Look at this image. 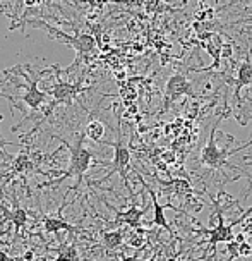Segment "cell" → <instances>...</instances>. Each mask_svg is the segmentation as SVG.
Listing matches in <instances>:
<instances>
[{"label": "cell", "mask_w": 252, "mask_h": 261, "mask_svg": "<svg viewBox=\"0 0 252 261\" xmlns=\"http://www.w3.org/2000/svg\"><path fill=\"white\" fill-rule=\"evenodd\" d=\"M55 261H79L77 248L74 244H62L57 249V258Z\"/></svg>", "instance_id": "18"}, {"label": "cell", "mask_w": 252, "mask_h": 261, "mask_svg": "<svg viewBox=\"0 0 252 261\" xmlns=\"http://www.w3.org/2000/svg\"><path fill=\"white\" fill-rule=\"evenodd\" d=\"M21 258L24 259V261H35V253H33V251H26V253L22 254Z\"/></svg>", "instance_id": "22"}, {"label": "cell", "mask_w": 252, "mask_h": 261, "mask_svg": "<svg viewBox=\"0 0 252 261\" xmlns=\"http://www.w3.org/2000/svg\"><path fill=\"white\" fill-rule=\"evenodd\" d=\"M41 0H24V7H35L36 4H40Z\"/></svg>", "instance_id": "24"}, {"label": "cell", "mask_w": 252, "mask_h": 261, "mask_svg": "<svg viewBox=\"0 0 252 261\" xmlns=\"http://www.w3.org/2000/svg\"><path fill=\"white\" fill-rule=\"evenodd\" d=\"M146 244V237L143 236V228H136L129 237H127V246L134 249H143Z\"/></svg>", "instance_id": "19"}, {"label": "cell", "mask_w": 252, "mask_h": 261, "mask_svg": "<svg viewBox=\"0 0 252 261\" xmlns=\"http://www.w3.org/2000/svg\"><path fill=\"white\" fill-rule=\"evenodd\" d=\"M168 261H179V259H175V258H172V259H168Z\"/></svg>", "instance_id": "30"}, {"label": "cell", "mask_w": 252, "mask_h": 261, "mask_svg": "<svg viewBox=\"0 0 252 261\" xmlns=\"http://www.w3.org/2000/svg\"><path fill=\"white\" fill-rule=\"evenodd\" d=\"M201 41H203V46L204 50L211 55L213 57V64L209 65V67H204L201 69V71H218L221 65V57H223V46H225V41L221 40L220 35H216V33H203V35H199Z\"/></svg>", "instance_id": "6"}, {"label": "cell", "mask_w": 252, "mask_h": 261, "mask_svg": "<svg viewBox=\"0 0 252 261\" xmlns=\"http://www.w3.org/2000/svg\"><path fill=\"white\" fill-rule=\"evenodd\" d=\"M36 169L35 162L31 160V155L26 151L19 153L16 158H14V163H12V172L14 174H30Z\"/></svg>", "instance_id": "15"}, {"label": "cell", "mask_w": 252, "mask_h": 261, "mask_svg": "<svg viewBox=\"0 0 252 261\" xmlns=\"http://www.w3.org/2000/svg\"><path fill=\"white\" fill-rule=\"evenodd\" d=\"M111 148H114V160L110 163V174L105 177L103 180L110 179L111 174H119L122 182L125 184V188L130 194H132V189L129 186V170H130V151L129 148L125 146L124 141H122V136L120 133H117V141L115 143H108ZM101 180V182H103Z\"/></svg>", "instance_id": "3"}, {"label": "cell", "mask_w": 252, "mask_h": 261, "mask_svg": "<svg viewBox=\"0 0 252 261\" xmlns=\"http://www.w3.org/2000/svg\"><path fill=\"white\" fill-rule=\"evenodd\" d=\"M21 100L24 101L31 110H38L40 107L45 103L46 95H45V91H41L38 88V79H33V81H30V86H27V90H26L24 95H22Z\"/></svg>", "instance_id": "12"}, {"label": "cell", "mask_w": 252, "mask_h": 261, "mask_svg": "<svg viewBox=\"0 0 252 261\" xmlns=\"http://www.w3.org/2000/svg\"><path fill=\"white\" fill-rule=\"evenodd\" d=\"M43 230L46 234H57V232H71V234H77V232H82L81 227L72 225V223L62 220V218L57 217H43Z\"/></svg>", "instance_id": "13"}, {"label": "cell", "mask_w": 252, "mask_h": 261, "mask_svg": "<svg viewBox=\"0 0 252 261\" xmlns=\"http://www.w3.org/2000/svg\"><path fill=\"white\" fill-rule=\"evenodd\" d=\"M146 213V208H137V206H130L125 212H115V220L111 225H129L132 230L141 228V218Z\"/></svg>", "instance_id": "7"}, {"label": "cell", "mask_w": 252, "mask_h": 261, "mask_svg": "<svg viewBox=\"0 0 252 261\" xmlns=\"http://www.w3.org/2000/svg\"><path fill=\"white\" fill-rule=\"evenodd\" d=\"M233 83H235V100H237V103H240L242 88L252 86V60L249 57L240 64L239 72H237V79Z\"/></svg>", "instance_id": "11"}, {"label": "cell", "mask_w": 252, "mask_h": 261, "mask_svg": "<svg viewBox=\"0 0 252 261\" xmlns=\"http://www.w3.org/2000/svg\"><path fill=\"white\" fill-rule=\"evenodd\" d=\"M0 261H14V258H11V256H9L6 251L0 248Z\"/></svg>", "instance_id": "23"}, {"label": "cell", "mask_w": 252, "mask_h": 261, "mask_svg": "<svg viewBox=\"0 0 252 261\" xmlns=\"http://www.w3.org/2000/svg\"><path fill=\"white\" fill-rule=\"evenodd\" d=\"M0 96H4L2 93H0ZM0 122H2V115H0ZM0 141H2V138H0Z\"/></svg>", "instance_id": "27"}, {"label": "cell", "mask_w": 252, "mask_h": 261, "mask_svg": "<svg viewBox=\"0 0 252 261\" xmlns=\"http://www.w3.org/2000/svg\"><path fill=\"white\" fill-rule=\"evenodd\" d=\"M105 133H106L105 124L98 119H91L90 122L86 124V127H84L82 134H84V138L91 139L93 143H103Z\"/></svg>", "instance_id": "14"}, {"label": "cell", "mask_w": 252, "mask_h": 261, "mask_svg": "<svg viewBox=\"0 0 252 261\" xmlns=\"http://www.w3.org/2000/svg\"><path fill=\"white\" fill-rule=\"evenodd\" d=\"M62 143L69 148V151H71V162H69L67 172H65L59 180H55L52 184H60L62 180L69 179V177H76V186H74V188H79L84 179V174L90 170L91 163L95 162V155L84 146V134L79 136L76 144H69L65 141H62Z\"/></svg>", "instance_id": "1"}, {"label": "cell", "mask_w": 252, "mask_h": 261, "mask_svg": "<svg viewBox=\"0 0 252 261\" xmlns=\"http://www.w3.org/2000/svg\"><path fill=\"white\" fill-rule=\"evenodd\" d=\"M101 241H103V246L108 251H114L117 248H120L124 242V230H110V232H103L101 236Z\"/></svg>", "instance_id": "17"}, {"label": "cell", "mask_w": 252, "mask_h": 261, "mask_svg": "<svg viewBox=\"0 0 252 261\" xmlns=\"http://www.w3.org/2000/svg\"><path fill=\"white\" fill-rule=\"evenodd\" d=\"M155 259H156V254H153L151 258H149V259H146V261H155Z\"/></svg>", "instance_id": "26"}, {"label": "cell", "mask_w": 252, "mask_h": 261, "mask_svg": "<svg viewBox=\"0 0 252 261\" xmlns=\"http://www.w3.org/2000/svg\"><path fill=\"white\" fill-rule=\"evenodd\" d=\"M137 177H139V180H141V184L144 186V189L148 191L149 199H151V203H153V210H155V213H153V223H155L156 227H160V228H165L166 232H170V234L174 236V232H172V228H170V225H168V220L165 217V206H161L160 201H158V198H156L155 191L151 189V186L144 182V179L139 174H137Z\"/></svg>", "instance_id": "8"}, {"label": "cell", "mask_w": 252, "mask_h": 261, "mask_svg": "<svg viewBox=\"0 0 252 261\" xmlns=\"http://www.w3.org/2000/svg\"><path fill=\"white\" fill-rule=\"evenodd\" d=\"M35 24L36 26L46 28V30H48L50 33H57V38L62 41V43H65V45H71L72 48L77 52V55H88V54H91L93 50H95V46H96V40L93 38L91 35H86V33H82V35L71 36V35H67V33L55 30V28L48 26V24H38V22H35Z\"/></svg>", "instance_id": "5"}, {"label": "cell", "mask_w": 252, "mask_h": 261, "mask_svg": "<svg viewBox=\"0 0 252 261\" xmlns=\"http://www.w3.org/2000/svg\"><path fill=\"white\" fill-rule=\"evenodd\" d=\"M189 2V0H182V4H187Z\"/></svg>", "instance_id": "29"}, {"label": "cell", "mask_w": 252, "mask_h": 261, "mask_svg": "<svg viewBox=\"0 0 252 261\" xmlns=\"http://www.w3.org/2000/svg\"><path fill=\"white\" fill-rule=\"evenodd\" d=\"M160 2H170V0H160Z\"/></svg>", "instance_id": "31"}, {"label": "cell", "mask_w": 252, "mask_h": 261, "mask_svg": "<svg viewBox=\"0 0 252 261\" xmlns=\"http://www.w3.org/2000/svg\"><path fill=\"white\" fill-rule=\"evenodd\" d=\"M240 225H242V232H244L245 236L252 237V215H247L244 220L240 222Z\"/></svg>", "instance_id": "21"}, {"label": "cell", "mask_w": 252, "mask_h": 261, "mask_svg": "<svg viewBox=\"0 0 252 261\" xmlns=\"http://www.w3.org/2000/svg\"><path fill=\"white\" fill-rule=\"evenodd\" d=\"M124 261H141V259H139V254H134V256H125Z\"/></svg>", "instance_id": "25"}, {"label": "cell", "mask_w": 252, "mask_h": 261, "mask_svg": "<svg viewBox=\"0 0 252 261\" xmlns=\"http://www.w3.org/2000/svg\"><path fill=\"white\" fill-rule=\"evenodd\" d=\"M185 95L194 96L192 83L184 74H174V76H170L165 86V107H163V110H168L174 101H177L180 96Z\"/></svg>", "instance_id": "4"}, {"label": "cell", "mask_w": 252, "mask_h": 261, "mask_svg": "<svg viewBox=\"0 0 252 261\" xmlns=\"http://www.w3.org/2000/svg\"><path fill=\"white\" fill-rule=\"evenodd\" d=\"M0 212H2V215H4L6 220L12 222V225L16 227V236L26 227L27 218H30V213H27V210L19 208V206L11 210V208H7V206H4V204H0Z\"/></svg>", "instance_id": "10"}, {"label": "cell", "mask_w": 252, "mask_h": 261, "mask_svg": "<svg viewBox=\"0 0 252 261\" xmlns=\"http://www.w3.org/2000/svg\"><path fill=\"white\" fill-rule=\"evenodd\" d=\"M163 186H168L170 191H174L177 196L180 198H185L189 194H194V188L190 184V180L187 179H170L168 182H161Z\"/></svg>", "instance_id": "16"}, {"label": "cell", "mask_w": 252, "mask_h": 261, "mask_svg": "<svg viewBox=\"0 0 252 261\" xmlns=\"http://www.w3.org/2000/svg\"><path fill=\"white\" fill-rule=\"evenodd\" d=\"M14 261H24V259H22L21 256H19V258H16V259H14Z\"/></svg>", "instance_id": "28"}, {"label": "cell", "mask_w": 252, "mask_h": 261, "mask_svg": "<svg viewBox=\"0 0 252 261\" xmlns=\"http://www.w3.org/2000/svg\"><path fill=\"white\" fill-rule=\"evenodd\" d=\"M79 91H81V85H72V83H67V81H59L52 90L53 105L67 103V101H71Z\"/></svg>", "instance_id": "9"}, {"label": "cell", "mask_w": 252, "mask_h": 261, "mask_svg": "<svg viewBox=\"0 0 252 261\" xmlns=\"http://www.w3.org/2000/svg\"><path fill=\"white\" fill-rule=\"evenodd\" d=\"M221 119L223 117H220L216 122H214V127L211 129V134H209V139H208L206 146L203 148V151H201V155H199V162L203 163V165H206L208 169H213V170H223L225 167H228V169H235V167L228 163V158H230L233 153L244 150V148L250 146V144H252V139H250L249 143L242 144V146L237 148V150H232V151L220 150V148H218V144H216V130H218V124L221 122Z\"/></svg>", "instance_id": "2"}, {"label": "cell", "mask_w": 252, "mask_h": 261, "mask_svg": "<svg viewBox=\"0 0 252 261\" xmlns=\"http://www.w3.org/2000/svg\"><path fill=\"white\" fill-rule=\"evenodd\" d=\"M252 256V244L249 241H244L239 244V258H250Z\"/></svg>", "instance_id": "20"}]
</instances>
